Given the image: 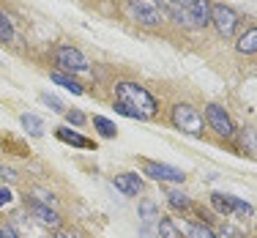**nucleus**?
<instances>
[{
	"instance_id": "nucleus-1",
	"label": "nucleus",
	"mask_w": 257,
	"mask_h": 238,
	"mask_svg": "<svg viewBox=\"0 0 257 238\" xmlns=\"http://www.w3.org/2000/svg\"><path fill=\"white\" fill-rule=\"evenodd\" d=\"M115 96H118L120 104L132 107L140 118H154V115L159 112L156 99L143 88V85H137V82H118V85H115Z\"/></svg>"
},
{
	"instance_id": "nucleus-2",
	"label": "nucleus",
	"mask_w": 257,
	"mask_h": 238,
	"mask_svg": "<svg viewBox=\"0 0 257 238\" xmlns=\"http://www.w3.org/2000/svg\"><path fill=\"white\" fill-rule=\"evenodd\" d=\"M173 124H175V129H181L189 137H203V132H205L203 129L205 118L192 104H175L173 107Z\"/></svg>"
},
{
	"instance_id": "nucleus-3",
	"label": "nucleus",
	"mask_w": 257,
	"mask_h": 238,
	"mask_svg": "<svg viewBox=\"0 0 257 238\" xmlns=\"http://www.w3.org/2000/svg\"><path fill=\"white\" fill-rule=\"evenodd\" d=\"M211 25L219 30V36H232L238 28L235 9H230L224 3H211Z\"/></svg>"
},
{
	"instance_id": "nucleus-4",
	"label": "nucleus",
	"mask_w": 257,
	"mask_h": 238,
	"mask_svg": "<svg viewBox=\"0 0 257 238\" xmlns=\"http://www.w3.org/2000/svg\"><path fill=\"white\" fill-rule=\"evenodd\" d=\"M55 63L66 71H79V74H82V71H90L85 55L79 52L77 47H58V50H55Z\"/></svg>"
},
{
	"instance_id": "nucleus-5",
	"label": "nucleus",
	"mask_w": 257,
	"mask_h": 238,
	"mask_svg": "<svg viewBox=\"0 0 257 238\" xmlns=\"http://www.w3.org/2000/svg\"><path fill=\"white\" fill-rule=\"evenodd\" d=\"M205 121H208V126H211L216 134H222V137H232V134H235V126H232L230 115L224 112V107H219V104H208Z\"/></svg>"
},
{
	"instance_id": "nucleus-6",
	"label": "nucleus",
	"mask_w": 257,
	"mask_h": 238,
	"mask_svg": "<svg viewBox=\"0 0 257 238\" xmlns=\"http://www.w3.org/2000/svg\"><path fill=\"white\" fill-rule=\"evenodd\" d=\"M126 9H128V14H132L140 25H145V28H156L159 22H162V14H159L154 6L143 3V0H128Z\"/></svg>"
},
{
	"instance_id": "nucleus-7",
	"label": "nucleus",
	"mask_w": 257,
	"mask_h": 238,
	"mask_svg": "<svg viewBox=\"0 0 257 238\" xmlns=\"http://www.w3.org/2000/svg\"><path fill=\"white\" fill-rule=\"evenodd\" d=\"M145 173L156 181H170V184H183V178H186L183 170L173 167V164H162V162H148L145 164Z\"/></svg>"
},
{
	"instance_id": "nucleus-8",
	"label": "nucleus",
	"mask_w": 257,
	"mask_h": 238,
	"mask_svg": "<svg viewBox=\"0 0 257 238\" xmlns=\"http://www.w3.org/2000/svg\"><path fill=\"white\" fill-rule=\"evenodd\" d=\"M112 184H115V189H120L123 194H128V197L143 189V181L137 178V173H120V175L112 178Z\"/></svg>"
},
{
	"instance_id": "nucleus-9",
	"label": "nucleus",
	"mask_w": 257,
	"mask_h": 238,
	"mask_svg": "<svg viewBox=\"0 0 257 238\" xmlns=\"http://www.w3.org/2000/svg\"><path fill=\"white\" fill-rule=\"evenodd\" d=\"M189 11H192L197 28H208V25H211V0H194Z\"/></svg>"
},
{
	"instance_id": "nucleus-10",
	"label": "nucleus",
	"mask_w": 257,
	"mask_h": 238,
	"mask_svg": "<svg viewBox=\"0 0 257 238\" xmlns=\"http://www.w3.org/2000/svg\"><path fill=\"white\" fill-rule=\"evenodd\" d=\"M235 50L241 55H254L257 52V28H249L246 33L235 41Z\"/></svg>"
},
{
	"instance_id": "nucleus-11",
	"label": "nucleus",
	"mask_w": 257,
	"mask_h": 238,
	"mask_svg": "<svg viewBox=\"0 0 257 238\" xmlns=\"http://www.w3.org/2000/svg\"><path fill=\"white\" fill-rule=\"evenodd\" d=\"M33 213H36V219H39L41 224H47V227H58V224H60V216L50 208V205L33 203Z\"/></svg>"
},
{
	"instance_id": "nucleus-12",
	"label": "nucleus",
	"mask_w": 257,
	"mask_h": 238,
	"mask_svg": "<svg viewBox=\"0 0 257 238\" xmlns=\"http://www.w3.org/2000/svg\"><path fill=\"white\" fill-rule=\"evenodd\" d=\"M58 140H63V143H69V145H77V148H96L90 140H85L82 134H77L71 129H58Z\"/></svg>"
},
{
	"instance_id": "nucleus-13",
	"label": "nucleus",
	"mask_w": 257,
	"mask_h": 238,
	"mask_svg": "<svg viewBox=\"0 0 257 238\" xmlns=\"http://www.w3.org/2000/svg\"><path fill=\"white\" fill-rule=\"evenodd\" d=\"M50 79H52L55 85H63V88H66V90H71V93H74V96H82V85H79L74 77L63 74V71H55V74H52Z\"/></svg>"
},
{
	"instance_id": "nucleus-14",
	"label": "nucleus",
	"mask_w": 257,
	"mask_h": 238,
	"mask_svg": "<svg viewBox=\"0 0 257 238\" xmlns=\"http://www.w3.org/2000/svg\"><path fill=\"white\" fill-rule=\"evenodd\" d=\"M22 126H25L33 137H41V134H44V124H41V118H39V115H33V112L22 115Z\"/></svg>"
},
{
	"instance_id": "nucleus-15",
	"label": "nucleus",
	"mask_w": 257,
	"mask_h": 238,
	"mask_svg": "<svg viewBox=\"0 0 257 238\" xmlns=\"http://www.w3.org/2000/svg\"><path fill=\"white\" fill-rule=\"evenodd\" d=\"M93 126L99 129L101 137H115V134H118V126H115L112 121L101 118V115H93Z\"/></svg>"
},
{
	"instance_id": "nucleus-16",
	"label": "nucleus",
	"mask_w": 257,
	"mask_h": 238,
	"mask_svg": "<svg viewBox=\"0 0 257 238\" xmlns=\"http://www.w3.org/2000/svg\"><path fill=\"white\" fill-rule=\"evenodd\" d=\"M170 14H173V20L183 28H197V22H194V17L189 9H170Z\"/></svg>"
},
{
	"instance_id": "nucleus-17",
	"label": "nucleus",
	"mask_w": 257,
	"mask_h": 238,
	"mask_svg": "<svg viewBox=\"0 0 257 238\" xmlns=\"http://www.w3.org/2000/svg\"><path fill=\"white\" fill-rule=\"evenodd\" d=\"M159 235L162 238H183L173 219H159Z\"/></svg>"
},
{
	"instance_id": "nucleus-18",
	"label": "nucleus",
	"mask_w": 257,
	"mask_h": 238,
	"mask_svg": "<svg viewBox=\"0 0 257 238\" xmlns=\"http://www.w3.org/2000/svg\"><path fill=\"white\" fill-rule=\"evenodd\" d=\"M167 200H170V205H173V208H181V211H186L189 205H192V200H189L183 192H178V189L167 192Z\"/></svg>"
},
{
	"instance_id": "nucleus-19",
	"label": "nucleus",
	"mask_w": 257,
	"mask_h": 238,
	"mask_svg": "<svg viewBox=\"0 0 257 238\" xmlns=\"http://www.w3.org/2000/svg\"><path fill=\"white\" fill-rule=\"evenodd\" d=\"M0 41L3 44H9V41H14V25H11V20L0 11Z\"/></svg>"
},
{
	"instance_id": "nucleus-20",
	"label": "nucleus",
	"mask_w": 257,
	"mask_h": 238,
	"mask_svg": "<svg viewBox=\"0 0 257 238\" xmlns=\"http://www.w3.org/2000/svg\"><path fill=\"white\" fill-rule=\"evenodd\" d=\"M140 216H143V222H154V219L159 216L156 203H151V200H143V203H140Z\"/></svg>"
},
{
	"instance_id": "nucleus-21",
	"label": "nucleus",
	"mask_w": 257,
	"mask_h": 238,
	"mask_svg": "<svg viewBox=\"0 0 257 238\" xmlns=\"http://www.w3.org/2000/svg\"><path fill=\"white\" fill-rule=\"evenodd\" d=\"M230 211L232 213H241V216H252V213H254L252 205L243 203V200H238V197H232V194H230Z\"/></svg>"
},
{
	"instance_id": "nucleus-22",
	"label": "nucleus",
	"mask_w": 257,
	"mask_h": 238,
	"mask_svg": "<svg viewBox=\"0 0 257 238\" xmlns=\"http://www.w3.org/2000/svg\"><path fill=\"white\" fill-rule=\"evenodd\" d=\"M189 238H216V233H213L211 227H205V224H192V227L186 230Z\"/></svg>"
},
{
	"instance_id": "nucleus-23",
	"label": "nucleus",
	"mask_w": 257,
	"mask_h": 238,
	"mask_svg": "<svg viewBox=\"0 0 257 238\" xmlns=\"http://www.w3.org/2000/svg\"><path fill=\"white\" fill-rule=\"evenodd\" d=\"M211 203H213V208H216L219 213H227L230 211V194H211Z\"/></svg>"
},
{
	"instance_id": "nucleus-24",
	"label": "nucleus",
	"mask_w": 257,
	"mask_h": 238,
	"mask_svg": "<svg viewBox=\"0 0 257 238\" xmlns=\"http://www.w3.org/2000/svg\"><path fill=\"white\" fill-rule=\"evenodd\" d=\"M41 101H44V104H50L55 112H66V107H63V101L58 99V96H50V93H44L41 96Z\"/></svg>"
},
{
	"instance_id": "nucleus-25",
	"label": "nucleus",
	"mask_w": 257,
	"mask_h": 238,
	"mask_svg": "<svg viewBox=\"0 0 257 238\" xmlns=\"http://www.w3.org/2000/svg\"><path fill=\"white\" fill-rule=\"evenodd\" d=\"M33 203H39V205H52L55 197H52V194H47V192H41V189H36V192H33Z\"/></svg>"
},
{
	"instance_id": "nucleus-26",
	"label": "nucleus",
	"mask_w": 257,
	"mask_h": 238,
	"mask_svg": "<svg viewBox=\"0 0 257 238\" xmlns=\"http://www.w3.org/2000/svg\"><path fill=\"white\" fill-rule=\"evenodd\" d=\"M66 121L74 124V126H82L85 124V112H79V109H69V112H66Z\"/></svg>"
},
{
	"instance_id": "nucleus-27",
	"label": "nucleus",
	"mask_w": 257,
	"mask_h": 238,
	"mask_svg": "<svg viewBox=\"0 0 257 238\" xmlns=\"http://www.w3.org/2000/svg\"><path fill=\"white\" fill-rule=\"evenodd\" d=\"M115 112H120V115H123V118H137V121H140V115H137V112H134V109H132V107H126V104H120V101H115Z\"/></svg>"
},
{
	"instance_id": "nucleus-28",
	"label": "nucleus",
	"mask_w": 257,
	"mask_h": 238,
	"mask_svg": "<svg viewBox=\"0 0 257 238\" xmlns=\"http://www.w3.org/2000/svg\"><path fill=\"white\" fill-rule=\"evenodd\" d=\"M11 197H14V194H11V189L9 186H0V208H3V205H9Z\"/></svg>"
},
{
	"instance_id": "nucleus-29",
	"label": "nucleus",
	"mask_w": 257,
	"mask_h": 238,
	"mask_svg": "<svg viewBox=\"0 0 257 238\" xmlns=\"http://www.w3.org/2000/svg\"><path fill=\"white\" fill-rule=\"evenodd\" d=\"M194 0H170V9H192Z\"/></svg>"
},
{
	"instance_id": "nucleus-30",
	"label": "nucleus",
	"mask_w": 257,
	"mask_h": 238,
	"mask_svg": "<svg viewBox=\"0 0 257 238\" xmlns=\"http://www.w3.org/2000/svg\"><path fill=\"white\" fill-rule=\"evenodd\" d=\"M0 238H20V235H17L14 227H9V224H6V227H0Z\"/></svg>"
},
{
	"instance_id": "nucleus-31",
	"label": "nucleus",
	"mask_w": 257,
	"mask_h": 238,
	"mask_svg": "<svg viewBox=\"0 0 257 238\" xmlns=\"http://www.w3.org/2000/svg\"><path fill=\"white\" fill-rule=\"evenodd\" d=\"M0 175H3V178H9V181H14V178H17V173H14L11 167H3V170H0Z\"/></svg>"
},
{
	"instance_id": "nucleus-32",
	"label": "nucleus",
	"mask_w": 257,
	"mask_h": 238,
	"mask_svg": "<svg viewBox=\"0 0 257 238\" xmlns=\"http://www.w3.org/2000/svg\"><path fill=\"white\" fill-rule=\"evenodd\" d=\"M140 235H143V238H154V235H151V230H148V227H143V230H140Z\"/></svg>"
},
{
	"instance_id": "nucleus-33",
	"label": "nucleus",
	"mask_w": 257,
	"mask_h": 238,
	"mask_svg": "<svg viewBox=\"0 0 257 238\" xmlns=\"http://www.w3.org/2000/svg\"><path fill=\"white\" fill-rule=\"evenodd\" d=\"M227 238H238V233H232V230H230V233H227Z\"/></svg>"
},
{
	"instance_id": "nucleus-34",
	"label": "nucleus",
	"mask_w": 257,
	"mask_h": 238,
	"mask_svg": "<svg viewBox=\"0 0 257 238\" xmlns=\"http://www.w3.org/2000/svg\"><path fill=\"white\" fill-rule=\"evenodd\" d=\"M55 238H69V235H63V233H58V235H55Z\"/></svg>"
}]
</instances>
